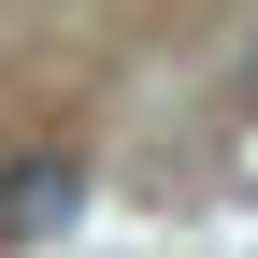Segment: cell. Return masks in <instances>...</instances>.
Wrapping results in <instances>:
<instances>
[{
    "label": "cell",
    "mask_w": 258,
    "mask_h": 258,
    "mask_svg": "<svg viewBox=\"0 0 258 258\" xmlns=\"http://www.w3.org/2000/svg\"><path fill=\"white\" fill-rule=\"evenodd\" d=\"M72 201H86V158H15L0 172V244H57Z\"/></svg>",
    "instance_id": "6da1fadb"
}]
</instances>
